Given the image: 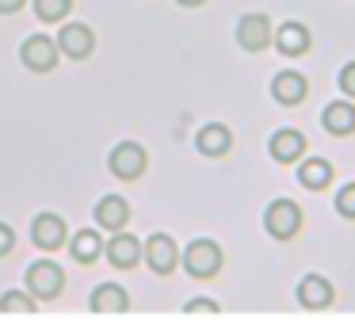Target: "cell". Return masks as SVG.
I'll return each instance as SVG.
<instances>
[{"label": "cell", "mask_w": 355, "mask_h": 336, "mask_svg": "<svg viewBox=\"0 0 355 336\" xmlns=\"http://www.w3.org/2000/svg\"><path fill=\"white\" fill-rule=\"evenodd\" d=\"M222 264H225V252L214 237H195V241H187V249H180V267L199 283L214 279L222 271Z\"/></svg>", "instance_id": "6da1fadb"}, {"label": "cell", "mask_w": 355, "mask_h": 336, "mask_svg": "<svg viewBox=\"0 0 355 336\" xmlns=\"http://www.w3.org/2000/svg\"><path fill=\"white\" fill-rule=\"evenodd\" d=\"M302 226H306V214H302V206L294 199H271L263 206V233L271 241H279V244L294 241L302 233Z\"/></svg>", "instance_id": "7a4b0ae2"}, {"label": "cell", "mask_w": 355, "mask_h": 336, "mask_svg": "<svg viewBox=\"0 0 355 336\" xmlns=\"http://www.w3.org/2000/svg\"><path fill=\"white\" fill-rule=\"evenodd\" d=\"M146 168H149V153H146L141 142H119L115 149L107 153V172L115 176V180H123V183L141 180Z\"/></svg>", "instance_id": "3957f363"}, {"label": "cell", "mask_w": 355, "mask_h": 336, "mask_svg": "<svg viewBox=\"0 0 355 336\" xmlns=\"http://www.w3.org/2000/svg\"><path fill=\"white\" fill-rule=\"evenodd\" d=\"M24 287L31 290L39 302H54L65 290V267L58 264V260H35L24 275Z\"/></svg>", "instance_id": "277c9868"}, {"label": "cell", "mask_w": 355, "mask_h": 336, "mask_svg": "<svg viewBox=\"0 0 355 336\" xmlns=\"http://www.w3.org/2000/svg\"><path fill=\"white\" fill-rule=\"evenodd\" d=\"M19 61H24L27 73H39V76L54 73L58 61H62L58 38L42 35V31H39V35H27V38H24V46H19Z\"/></svg>", "instance_id": "5b68a950"}, {"label": "cell", "mask_w": 355, "mask_h": 336, "mask_svg": "<svg viewBox=\"0 0 355 336\" xmlns=\"http://www.w3.org/2000/svg\"><path fill=\"white\" fill-rule=\"evenodd\" d=\"M271 35H275V23L268 12H245L233 27V38L245 53H263L271 46Z\"/></svg>", "instance_id": "8992f818"}, {"label": "cell", "mask_w": 355, "mask_h": 336, "mask_svg": "<svg viewBox=\"0 0 355 336\" xmlns=\"http://www.w3.org/2000/svg\"><path fill=\"white\" fill-rule=\"evenodd\" d=\"M141 264L153 275H172L180 267V244L172 233H149L141 241Z\"/></svg>", "instance_id": "52a82bcc"}, {"label": "cell", "mask_w": 355, "mask_h": 336, "mask_svg": "<svg viewBox=\"0 0 355 336\" xmlns=\"http://www.w3.org/2000/svg\"><path fill=\"white\" fill-rule=\"evenodd\" d=\"M294 298H298L302 310L321 313V310H329V305L336 302V287H332V279H324L321 271H306L298 279V287H294Z\"/></svg>", "instance_id": "ba28073f"}, {"label": "cell", "mask_w": 355, "mask_h": 336, "mask_svg": "<svg viewBox=\"0 0 355 336\" xmlns=\"http://www.w3.org/2000/svg\"><path fill=\"white\" fill-rule=\"evenodd\" d=\"M58 50H62L69 61L92 58V50H96V31L88 27V23H80V19H65L62 31H58Z\"/></svg>", "instance_id": "9c48e42d"}, {"label": "cell", "mask_w": 355, "mask_h": 336, "mask_svg": "<svg viewBox=\"0 0 355 336\" xmlns=\"http://www.w3.org/2000/svg\"><path fill=\"white\" fill-rule=\"evenodd\" d=\"M31 241H35V249H42V252H58V249H65V241H69V226H65L62 214L42 210V214L31 218Z\"/></svg>", "instance_id": "30bf717a"}, {"label": "cell", "mask_w": 355, "mask_h": 336, "mask_svg": "<svg viewBox=\"0 0 355 336\" xmlns=\"http://www.w3.org/2000/svg\"><path fill=\"white\" fill-rule=\"evenodd\" d=\"M268 92H271V99H275L279 107H302L309 99V81H306V73H298V69H279V73L271 76Z\"/></svg>", "instance_id": "8fae6325"}, {"label": "cell", "mask_w": 355, "mask_h": 336, "mask_svg": "<svg viewBox=\"0 0 355 336\" xmlns=\"http://www.w3.org/2000/svg\"><path fill=\"white\" fill-rule=\"evenodd\" d=\"M271 46H275L283 58H306V53L313 50V31H309L302 19H286V23L275 27Z\"/></svg>", "instance_id": "7c38bea8"}, {"label": "cell", "mask_w": 355, "mask_h": 336, "mask_svg": "<svg viewBox=\"0 0 355 336\" xmlns=\"http://www.w3.org/2000/svg\"><path fill=\"white\" fill-rule=\"evenodd\" d=\"M306 149H309V142H306V134L302 130H294V126H279L275 134L268 137V157L275 160V165H298L302 157H306Z\"/></svg>", "instance_id": "4fadbf2b"}, {"label": "cell", "mask_w": 355, "mask_h": 336, "mask_svg": "<svg viewBox=\"0 0 355 336\" xmlns=\"http://www.w3.org/2000/svg\"><path fill=\"white\" fill-rule=\"evenodd\" d=\"M103 260H107L115 271H130V267L141 264V241L134 233H126V229H115L111 241L103 244Z\"/></svg>", "instance_id": "5bb4252c"}, {"label": "cell", "mask_w": 355, "mask_h": 336, "mask_svg": "<svg viewBox=\"0 0 355 336\" xmlns=\"http://www.w3.org/2000/svg\"><path fill=\"white\" fill-rule=\"evenodd\" d=\"M195 149H199V157H210V160L230 157V149H233V130L225 126V122H207V126L195 130Z\"/></svg>", "instance_id": "9a60e30c"}, {"label": "cell", "mask_w": 355, "mask_h": 336, "mask_svg": "<svg viewBox=\"0 0 355 336\" xmlns=\"http://www.w3.org/2000/svg\"><path fill=\"white\" fill-rule=\"evenodd\" d=\"M321 130L332 137H352L355 134V99H332L321 107Z\"/></svg>", "instance_id": "2e32d148"}, {"label": "cell", "mask_w": 355, "mask_h": 336, "mask_svg": "<svg viewBox=\"0 0 355 336\" xmlns=\"http://www.w3.org/2000/svg\"><path fill=\"white\" fill-rule=\"evenodd\" d=\"M294 180H298L306 191H324V187H332V180H336V168H332V160H324V157H302L298 165H294Z\"/></svg>", "instance_id": "e0dca14e"}, {"label": "cell", "mask_w": 355, "mask_h": 336, "mask_svg": "<svg viewBox=\"0 0 355 336\" xmlns=\"http://www.w3.org/2000/svg\"><path fill=\"white\" fill-rule=\"evenodd\" d=\"M130 203H126L123 195H103L100 203H96V226L107 229V233H115V229H126L130 226Z\"/></svg>", "instance_id": "ac0fdd59"}, {"label": "cell", "mask_w": 355, "mask_h": 336, "mask_svg": "<svg viewBox=\"0 0 355 336\" xmlns=\"http://www.w3.org/2000/svg\"><path fill=\"white\" fill-rule=\"evenodd\" d=\"M88 310L92 313H126L130 310V294L119 283H100L92 290V298H88Z\"/></svg>", "instance_id": "d6986e66"}, {"label": "cell", "mask_w": 355, "mask_h": 336, "mask_svg": "<svg viewBox=\"0 0 355 336\" xmlns=\"http://www.w3.org/2000/svg\"><path fill=\"white\" fill-rule=\"evenodd\" d=\"M69 256L77 260V264H96V260L103 256V237L96 233V229H77V233H69Z\"/></svg>", "instance_id": "ffe728a7"}, {"label": "cell", "mask_w": 355, "mask_h": 336, "mask_svg": "<svg viewBox=\"0 0 355 336\" xmlns=\"http://www.w3.org/2000/svg\"><path fill=\"white\" fill-rule=\"evenodd\" d=\"M39 310V298L31 294V290H4L0 294V313H35Z\"/></svg>", "instance_id": "44dd1931"}, {"label": "cell", "mask_w": 355, "mask_h": 336, "mask_svg": "<svg viewBox=\"0 0 355 336\" xmlns=\"http://www.w3.org/2000/svg\"><path fill=\"white\" fill-rule=\"evenodd\" d=\"M31 8L42 23H65L73 12V0H31Z\"/></svg>", "instance_id": "7402d4cb"}, {"label": "cell", "mask_w": 355, "mask_h": 336, "mask_svg": "<svg viewBox=\"0 0 355 336\" xmlns=\"http://www.w3.org/2000/svg\"><path fill=\"white\" fill-rule=\"evenodd\" d=\"M332 206H336V214H340V218L355 221V180H352V183H344V187L336 191V199H332Z\"/></svg>", "instance_id": "603a6c76"}, {"label": "cell", "mask_w": 355, "mask_h": 336, "mask_svg": "<svg viewBox=\"0 0 355 336\" xmlns=\"http://www.w3.org/2000/svg\"><path fill=\"white\" fill-rule=\"evenodd\" d=\"M184 313L187 317H195V313H210V317H214V313H222V305H218L214 298H191V302L184 305Z\"/></svg>", "instance_id": "cb8c5ba5"}, {"label": "cell", "mask_w": 355, "mask_h": 336, "mask_svg": "<svg viewBox=\"0 0 355 336\" xmlns=\"http://www.w3.org/2000/svg\"><path fill=\"white\" fill-rule=\"evenodd\" d=\"M336 84H340V92H344L347 99H355V61H347V65L340 69Z\"/></svg>", "instance_id": "d4e9b609"}, {"label": "cell", "mask_w": 355, "mask_h": 336, "mask_svg": "<svg viewBox=\"0 0 355 336\" xmlns=\"http://www.w3.org/2000/svg\"><path fill=\"white\" fill-rule=\"evenodd\" d=\"M12 249H16V229H12L8 221H0V260L8 256Z\"/></svg>", "instance_id": "484cf974"}, {"label": "cell", "mask_w": 355, "mask_h": 336, "mask_svg": "<svg viewBox=\"0 0 355 336\" xmlns=\"http://www.w3.org/2000/svg\"><path fill=\"white\" fill-rule=\"evenodd\" d=\"M24 8H27V0H0V15H16Z\"/></svg>", "instance_id": "4316f807"}, {"label": "cell", "mask_w": 355, "mask_h": 336, "mask_svg": "<svg viewBox=\"0 0 355 336\" xmlns=\"http://www.w3.org/2000/svg\"><path fill=\"white\" fill-rule=\"evenodd\" d=\"M176 4H180V8H202L207 0H176Z\"/></svg>", "instance_id": "83f0119b"}]
</instances>
